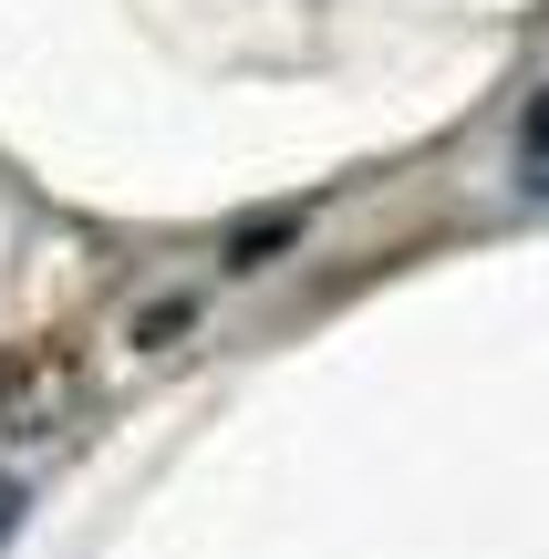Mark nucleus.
Returning a JSON list of instances; mask_svg holds the SVG:
<instances>
[{
  "label": "nucleus",
  "mask_w": 549,
  "mask_h": 559,
  "mask_svg": "<svg viewBox=\"0 0 549 559\" xmlns=\"http://www.w3.org/2000/svg\"><path fill=\"white\" fill-rule=\"evenodd\" d=\"M518 187H529V198H549V94L518 115Z\"/></svg>",
  "instance_id": "f257e3e1"
},
{
  "label": "nucleus",
  "mask_w": 549,
  "mask_h": 559,
  "mask_svg": "<svg viewBox=\"0 0 549 559\" xmlns=\"http://www.w3.org/2000/svg\"><path fill=\"white\" fill-rule=\"evenodd\" d=\"M281 239H301V218H290V207H281V218H249L239 239H228V270H260V260H270Z\"/></svg>",
  "instance_id": "f03ea898"
},
{
  "label": "nucleus",
  "mask_w": 549,
  "mask_h": 559,
  "mask_svg": "<svg viewBox=\"0 0 549 559\" xmlns=\"http://www.w3.org/2000/svg\"><path fill=\"white\" fill-rule=\"evenodd\" d=\"M21 528V477H0V539Z\"/></svg>",
  "instance_id": "7ed1b4c3"
}]
</instances>
